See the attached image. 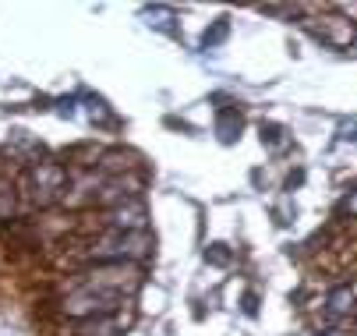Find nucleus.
<instances>
[{
	"label": "nucleus",
	"mask_w": 357,
	"mask_h": 336,
	"mask_svg": "<svg viewBox=\"0 0 357 336\" xmlns=\"http://www.w3.org/2000/svg\"><path fill=\"white\" fill-rule=\"evenodd\" d=\"M312 29H315V36H319L322 43H329V46H350L354 36H357V29H354L347 18H319Z\"/></svg>",
	"instance_id": "obj_2"
},
{
	"label": "nucleus",
	"mask_w": 357,
	"mask_h": 336,
	"mask_svg": "<svg viewBox=\"0 0 357 336\" xmlns=\"http://www.w3.org/2000/svg\"><path fill=\"white\" fill-rule=\"evenodd\" d=\"M343 209H350V216H357V195H354V199L347 195V202H343Z\"/></svg>",
	"instance_id": "obj_4"
},
{
	"label": "nucleus",
	"mask_w": 357,
	"mask_h": 336,
	"mask_svg": "<svg viewBox=\"0 0 357 336\" xmlns=\"http://www.w3.org/2000/svg\"><path fill=\"white\" fill-rule=\"evenodd\" d=\"M354 308V291L350 287H340V291L329 294V315H347Z\"/></svg>",
	"instance_id": "obj_3"
},
{
	"label": "nucleus",
	"mask_w": 357,
	"mask_h": 336,
	"mask_svg": "<svg viewBox=\"0 0 357 336\" xmlns=\"http://www.w3.org/2000/svg\"><path fill=\"white\" fill-rule=\"evenodd\" d=\"M64 188H68V174L61 163L54 160H46V163H36L29 170V191H32V199L39 206H50V202H57L64 195Z\"/></svg>",
	"instance_id": "obj_1"
}]
</instances>
